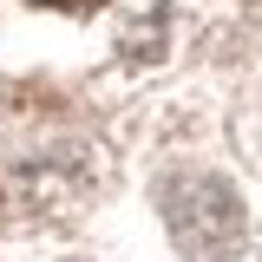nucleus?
<instances>
[{"label": "nucleus", "instance_id": "f257e3e1", "mask_svg": "<svg viewBox=\"0 0 262 262\" xmlns=\"http://www.w3.org/2000/svg\"><path fill=\"white\" fill-rule=\"evenodd\" d=\"M158 210H164V229L184 256H229L243 243V196L229 190L223 177L210 170H177L158 184Z\"/></svg>", "mask_w": 262, "mask_h": 262}, {"label": "nucleus", "instance_id": "f03ea898", "mask_svg": "<svg viewBox=\"0 0 262 262\" xmlns=\"http://www.w3.org/2000/svg\"><path fill=\"white\" fill-rule=\"evenodd\" d=\"M53 7H98V0H53Z\"/></svg>", "mask_w": 262, "mask_h": 262}]
</instances>
